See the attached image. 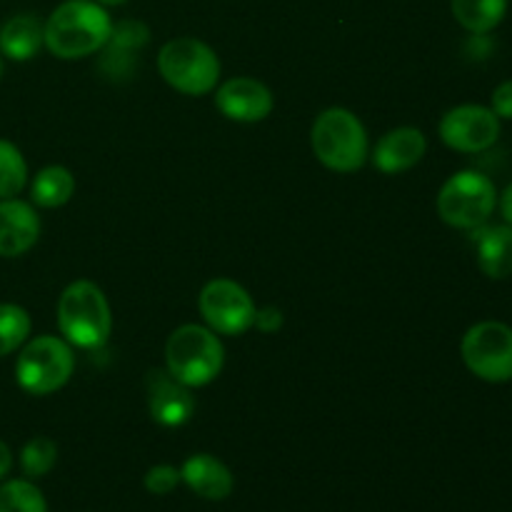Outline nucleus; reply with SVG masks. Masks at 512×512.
<instances>
[{
  "instance_id": "obj_1",
  "label": "nucleus",
  "mask_w": 512,
  "mask_h": 512,
  "mask_svg": "<svg viewBox=\"0 0 512 512\" xmlns=\"http://www.w3.org/2000/svg\"><path fill=\"white\" fill-rule=\"evenodd\" d=\"M113 20L95 0H65L45 23V48L63 60L88 58L108 45Z\"/></svg>"
},
{
  "instance_id": "obj_2",
  "label": "nucleus",
  "mask_w": 512,
  "mask_h": 512,
  "mask_svg": "<svg viewBox=\"0 0 512 512\" xmlns=\"http://www.w3.org/2000/svg\"><path fill=\"white\" fill-rule=\"evenodd\" d=\"M58 328L75 348H103L113 333V313L103 290L90 280L70 283L58 300Z\"/></svg>"
},
{
  "instance_id": "obj_3",
  "label": "nucleus",
  "mask_w": 512,
  "mask_h": 512,
  "mask_svg": "<svg viewBox=\"0 0 512 512\" xmlns=\"http://www.w3.org/2000/svg\"><path fill=\"white\" fill-rule=\"evenodd\" d=\"M310 145L315 158L335 173H355L370 155L363 123L345 108H328L315 118Z\"/></svg>"
},
{
  "instance_id": "obj_4",
  "label": "nucleus",
  "mask_w": 512,
  "mask_h": 512,
  "mask_svg": "<svg viewBox=\"0 0 512 512\" xmlns=\"http://www.w3.org/2000/svg\"><path fill=\"white\" fill-rule=\"evenodd\" d=\"M225 363L218 335L200 325H180L165 343V370L188 388L213 383Z\"/></svg>"
},
{
  "instance_id": "obj_5",
  "label": "nucleus",
  "mask_w": 512,
  "mask_h": 512,
  "mask_svg": "<svg viewBox=\"0 0 512 512\" xmlns=\"http://www.w3.org/2000/svg\"><path fill=\"white\" fill-rule=\"evenodd\" d=\"M158 70L170 88L183 95H205L220 78V60L210 45L195 38H175L160 48Z\"/></svg>"
},
{
  "instance_id": "obj_6",
  "label": "nucleus",
  "mask_w": 512,
  "mask_h": 512,
  "mask_svg": "<svg viewBox=\"0 0 512 512\" xmlns=\"http://www.w3.org/2000/svg\"><path fill=\"white\" fill-rule=\"evenodd\" d=\"M498 205V190L485 173L460 170L440 188L438 215L458 230H475L488 223Z\"/></svg>"
},
{
  "instance_id": "obj_7",
  "label": "nucleus",
  "mask_w": 512,
  "mask_h": 512,
  "mask_svg": "<svg viewBox=\"0 0 512 512\" xmlns=\"http://www.w3.org/2000/svg\"><path fill=\"white\" fill-rule=\"evenodd\" d=\"M75 370V355L68 340L40 335L30 340L15 363V380L30 395H50L63 388Z\"/></svg>"
},
{
  "instance_id": "obj_8",
  "label": "nucleus",
  "mask_w": 512,
  "mask_h": 512,
  "mask_svg": "<svg viewBox=\"0 0 512 512\" xmlns=\"http://www.w3.org/2000/svg\"><path fill=\"white\" fill-rule=\"evenodd\" d=\"M463 363L485 383L512 380V328L498 320L473 325L460 343Z\"/></svg>"
},
{
  "instance_id": "obj_9",
  "label": "nucleus",
  "mask_w": 512,
  "mask_h": 512,
  "mask_svg": "<svg viewBox=\"0 0 512 512\" xmlns=\"http://www.w3.org/2000/svg\"><path fill=\"white\" fill-rule=\"evenodd\" d=\"M198 308L213 333L243 335L255 325V303L243 285L228 278H215L200 290Z\"/></svg>"
},
{
  "instance_id": "obj_10",
  "label": "nucleus",
  "mask_w": 512,
  "mask_h": 512,
  "mask_svg": "<svg viewBox=\"0 0 512 512\" xmlns=\"http://www.w3.org/2000/svg\"><path fill=\"white\" fill-rule=\"evenodd\" d=\"M440 140L458 153H485L500 138V118L485 105H458L440 120Z\"/></svg>"
},
{
  "instance_id": "obj_11",
  "label": "nucleus",
  "mask_w": 512,
  "mask_h": 512,
  "mask_svg": "<svg viewBox=\"0 0 512 512\" xmlns=\"http://www.w3.org/2000/svg\"><path fill=\"white\" fill-rule=\"evenodd\" d=\"M150 418L165 428H180L195 413V398L188 385L178 383L168 370H150L145 378Z\"/></svg>"
},
{
  "instance_id": "obj_12",
  "label": "nucleus",
  "mask_w": 512,
  "mask_h": 512,
  "mask_svg": "<svg viewBox=\"0 0 512 512\" xmlns=\"http://www.w3.org/2000/svg\"><path fill=\"white\" fill-rule=\"evenodd\" d=\"M215 105L235 123H260L273 110V93L255 78H230L215 93Z\"/></svg>"
},
{
  "instance_id": "obj_13",
  "label": "nucleus",
  "mask_w": 512,
  "mask_h": 512,
  "mask_svg": "<svg viewBox=\"0 0 512 512\" xmlns=\"http://www.w3.org/2000/svg\"><path fill=\"white\" fill-rule=\"evenodd\" d=\"M40 235V218L33 205L18 198L0 200V258L25 255Z\"/></svg>"
},
{
  "instance_id": "obj_14",
  "label": "nucleus",
  "mask_w": 512,
  "mask_h": 512,
  "mask_svg": "<svg viewBox=\"0 0 512 512\" xmlns=\"http://www.w3.org/2000/svg\"><path fill=\"white\" fill-rule=\"evenodd\" d=\"M428 140L418 128H395L375 143L373 163L380 173L398 175L423 160Z\"/></svg>"
},
{
  "instance_id": "obj_15",
  "label": "nucleus",
  "mask_w": 512,
  "mask_h": 512,
  "mask_svg": "<svg viewBox=\"0 0 512 512\" xmlns=\"http://www.w3.org/2000/svg\"><path fill=\"white\" fill-rule=\"evenodd\" d=\"M180 480L193 490L195 495H200L203 500H225L233 493V473L228 470V465L220 463L218 458L208 453L190 455L183 463L180 470Z\"/></svg>"
},
{
  "instance_id": "obj_16",
  "label": "nucleus",
  "mask_w": 512,
  "mask_h": 512,
  "mask_svg": "<svg viewBox=\"0 0 512 512\" xmlns=\"http://www.w3.org/2000/svg\"><path fill=\"white\" fill-rule=\"evenodd\" d=\"M478 268L488 278L503 280L512 275V228L510 225H480L473 230Z\"/></svg>"
},
{
  "instance_id": "obj_17",
  "label": "nucleus",
  "mask_w": 512,
  "mask_h": 512,
  "mask_svg": "<svg viewBox=\"0 0 512 512\" xmlns=\"http://www.w3.org/2000/svg\"><path fill=\"white\" fill-rule=\"evenodd\" d=\"M45 45V23L35 15H13L0 28V53L10 60H30Z\"/></svg>"
},
{
  "instance_id": "obj_18",
  "label": "nucleus",
  "mask_w": 512,
  "mask_h": 512,
  "mask_svg": "<svg viewBox=\"0 0 512 512\" xmlns=\"http://www.w3.org/2000/svg\"><path fill=\"white\" fill-rule=\"evenodd\" d=\"M455 20L473 35H485L503 23L508 0H450Z\"/></svg>"
},
{
  "instance_id": "obj_19",
  "label": "nucleus",
  "mask_w": 512,
  "mask_h": 512,
  "mask_svg": "<svg viewBox=\"0 0 512 512\" xmlns=\"http://www.w3.org/2000/svg\"><path fill=\"white\" fill-rule=\"evenodd\" d=\"M75 193V178L63 165H48L35 175L30 185V198L40 208H60Z\"/></svg>"
},
{
  "instance_id": "obj_20",
  "label": "nucleus",
  "mask_w": 512,
  "mask_h": 512,
  "mask_svg": "<svg viewBox=\"0 0 512 512\" xmlns=\"http://www.w3.org/2000/svg\"><path fill=\"white\" fill-rule=\"evenodd\" d=\"M28 183L23 153L10 140H0V200L15 198Z\"/></svg>"
},
{
  "instance_id": "obj_21",
  "label": "nucleus",
  "mask_w": 512,
  "mask_h": 512,
  "mask_svg": "<svg viewBox=\"0 0 512 512\" xmlns=\"http://www.w3.org/2000/svg\"><path fill=\"white\" fill-rule=\"evenodd\" d=\"M30 335V315L20 305L0 303V358L15 353Z\"/></svg>"
},
{
  "instance_id": "obj_22",
  "label": "nucleus",
  "mask_w": 512,
  "mask_h": 512,
  "mask_svg": "<svg viewBox=\"0 0 512 512\" xmlns=\"http://www.w3.org/2000/svg\"><path fill=\"white\" fill-rule=\"evenodd\" d=\"M0 512H48V505L33 483L8 480L0 485Z\"/></svg>"
},
{
  "instance_id": "obj_23",
  "label": "nucleus",
  "mask_w": 512,
  "mask_h": 512,
  "mask_svg": "<svg viewBox=\"0 0 512 512\" xmlns=\"http://www.w3.org/2000/svg\"><path fill=\"white\" fill-rule=\"evenodd\" d=\"M55 460H58V445L45 435L28 440L25 448L20 450V468L28 478H43L53 470Z\"/></svg>"
},
{
  "instance_id": "obj_24",
  "label": "nucleus",
  "mask_w": 512,
  "mask_h": 512,
  "mask_svg": "<svg viewBox=\"0 0 512 512\" xmlns=\"http://www.w3.org/2000/svg\"><path fill=\"white\" fill-rule=\"evenodd\" d=\"M180 483V470H175L173 465H153V468L145 473V490L153 495H168L178 488Z\"/></svg>"
},
{
  "instance_id": "obj_25",
  "label": "nucleus",
  "mask_w": 512,
  "mask_h": 512,
  "mask_svg": "<svg viewBox=\"0 0 512 512\" xmlns=\"http://www.w3.org/2000/svg\"><path fill=\"white\" fill-rule=\"evenodd\" d=\"M500 120H512V80H505L493 90V105H490Z\"/></svg>"
},
{
  "instance_id": "obj_26",
  "label": "nucleus",
  "mask_w": 512,
  "mask_h": 512,
  "mask_svg": "<svg viewBox=\"0 0 512 512\" xmlns=\"http://www.w3.org/2000/svg\"><path fill=\"white\" fill-rule=\"evenodd\" d=\"M255 325H258L260 330H265V333H273V330H278L280 325H283L280 310H275V308L258 310V313H255Z\"/></svg>"
},
{
  "instance_id": "obj_27",
  "label": "nucleus",
  "mask_w": 512,
  "mask_h": 512,
  "mask_svg": "<svg viewBox=\"0 0 512 512\" xmlns=\"http://www.w3.org/2000/svg\"><path fill=\"white\" fill-rule=\"evenodd\" d=\"M500 213H503L505 223L512 228V183L505 188V193L500 195Z\"/></svg>"
},
{
  "instance_id": "obj_28",
  "label": "nucleus",
  "mask_w": 512,
  "mask_h": 512,
  "mask_svg": "<svg viewBox=\"0 0 512 512\" xmlns=\"http://www.w3.org/2000/svg\"><path fill=\"white\" fill-rule=\"evenodd\" d=\"M10 468H13V453H10L8 445L0 440V480L10 473Z\"/></svg>"
},
{
  "instance_id": "obj_29",
  "label": "nucleus",
  "mask_w": 512,
  "mask_h": 512,
  "mask_svg": "<svg viewBox=\"0 0 512 512\" xmlns=\"http://www.w3.org/2000/svg\"><path fill=\"white\" fill-rule=\"evenodd\" d=\"M95 3H100V5H120V3H125V0H95Z\"/></svg>"
}]
</instances>
